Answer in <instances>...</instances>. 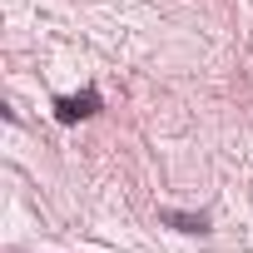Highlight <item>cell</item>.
I'll use <instances>...</instances> for the list:
<instances>
[{"label": "cell", "mask_w": 253, "mask_h": 253, "mask_svg": "<svg viewBox=\"0 0 253 253\" xmlns=\"http://www.w3.org/2000/svg\"><path fill=\"white\" fill-rule=\"evenodd\" d=\"M99 89H80V94H60L55 99V119L60 124H80V119H89V114H99Z\"/></svg>", "instance_id": "cell-1"}, {"label": "cell", "mask_w": 253, "mask_h": 253, "mask_svg": "<svg viewBox=\"0 0 253 253\" xmlns=\"http://www.w3.org/2000/svg\"><path fill=\"white\" fill-rule=\"evenodd\" d=\"M159 223L179 228V233H209V213H184V209H164Z\"/></svg>", "instance_id": "cell-2"}]
</instances>
